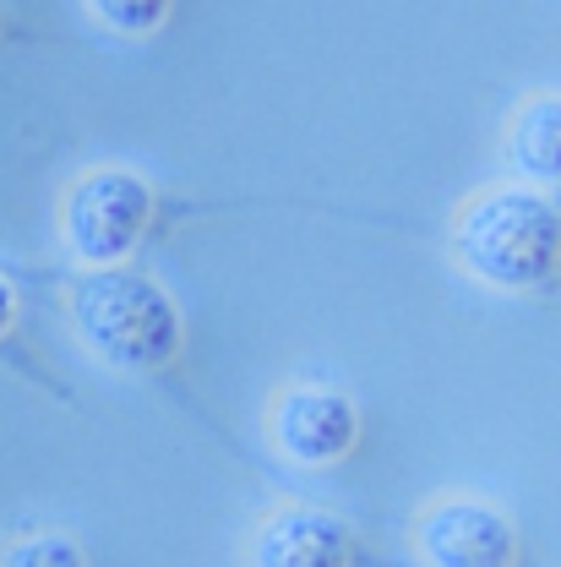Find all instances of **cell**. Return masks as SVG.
I'll return each instance as SVG.
<instances>
[{"instance_id": "obj_8", "label": "cell", "mask_w": 561, "mask_h": 567, "mask_svg": "<svg viewBox=\"0 0 561 567\" xmlns=\"http://www.w3.org/2000/svg\"><path fill=\"white\" fill-rule=\"evenodd\" d=\"M0 567H93L82 540L66 529H33L0 546Z\"/></svg>"}, {"instance_id": "obj_2", "label": "cell", "mask_w": 561, "mask_h": 567, "mask_svg": "<svg viewBox=\"0 0 561 567\" xmlns=\"http://www.w3.org/2000/svg\"><path fill=\"white\" fill-rule=\"evenodd\" d=\"M71 339L115 377H164L186 354L180 300L126 262L82 268L61 295Z\"/></svg>"}, {"instance_id": "obj_7", "label": "cell", "mask_w": 561, "mask_h": 567, "mask_svg": "<svg viewBox=\"0 0 561 567\" xmlns=\"http://www.w3.org/2000/svg\"><path fill=\"white\" fill-rule=\"evenodd\" d=\"M507 169L529 186H561V93H529L501 126Z\"/></svg>"}, {"instance_id": "obj_4", "label": "cell", "mask_w": 561, "mask_h": 567, "mask_svg": "<svg viewBox=\"0 0 561 567\" xmlns=\"http://www.w3.org/2000/svg\"><path fill=\"white\" fill-rule=\"evenodd\" d=\"M360 431H365L360 404L344 388H333V382L294 377V382H279L268 393V404H262V436L294 470H333V464H344L360 447Z\"/></svg>"}, {"instance_id": "obj_6", "label": "cell", "mask_w": 561, "mask_h": 567, "mask_svg": "<svg viewBox=\"0 0 561 567\" xmlns=\"http://www.w3.org/2000/svg\"><path fill=\"white\" fill-rule=\"evenodd\" d=\"M354 524L305 496L262 507L246 535V567H354Z\"/></svg>"}, {"instance_id": "obj_1", "label": "cell", "mask_w": 561, "mask_h": 567, "mask_svg": "<svg viewBox=\"0 0 561 567\" xmlns=\"http://www.w3.org/2000/svg\"><path fill=\"white\" fill-rule=\"evenodd\" d=\"M447 257L491 295H551L561 284V208L529 181L475 186L447 218Z\"/></svg>"}, {"instance_id": "obj_9", "label": "cell", "mask_w": 561, "mask_h": 567, "mask_svg": "<svg viewBox=\"0 0 561 567\" xmlns=\"http://www.w3.org/2000/svg\"><path fill=\"white\" fill-rule=\"evenodd\" d=\"M82 6L98 28H110L121 39H153L175 11V0H82Z\"/></svg>"}, {"instance_id": "obj_10", "label": "cell", "mask_w": 561, "mask_h": 567, "mask_svg": "<svg viewBox=\"0 0 561 567\" xmlns=\"http://www.w3.org/2000/svg\"><path fill=\"white\" fill-rule=\"evenodd\" d=\"M17 311H22V300H17V284L0 274V344L17 333Z\"/></svg>"}, {"instance_id": "obj_5", "label": "cell", "mask_w": 561, "mask_h": 567, "mask_svg": "<svg viewBox=\"0 0 561 567\" xmlns=\"http://www.w3.org/2000/svg\"><path fill=\"white\" fill-rule=\"evenodd\" d=\"M409 546L420 567H518L523 535L512 513L475 492L425 496L409 518Z\"/></svg>"}, {"instance_id": "obj_3", "label": "cell", "mask_w": 561, "mask_h": 567, "mask_svg": "<svg viewBox=\"0 0 561 567\" xmlns=\"http://www.w3.org/2000/svg\"><path fill=\"white\" fill-rule=\"evenodd\" d=\"M153 181L126 164H93L61 192V246L76 268H115L132 262L153 229Z\"/></svg>"}]
</instances>
